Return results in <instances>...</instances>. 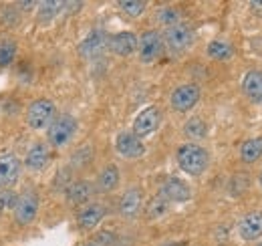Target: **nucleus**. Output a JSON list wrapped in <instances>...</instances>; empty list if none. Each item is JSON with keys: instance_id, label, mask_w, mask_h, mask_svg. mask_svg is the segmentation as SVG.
<instances>
[{"instance_id": "f257e3e1", "label": "nucleus", "mask_w": 262, "mask_h": 246, "mask_svg": "<svg viewBox=\"0 0 262 246\" xmlns=\"http://www.w3.org/2000/svg\"><path fill=\"white\" fill-rule=\"evenodd\" d=\"M176 157H178L180 168L186 174H190V176H202L206 172L208 163H210L208 152L202 146H198V144H184V146H180Z\"/></svg>"}, {"instance_id": "c85d7f7f", "label": "nucleus", "mask_w": 262, "mask_h": 246, "mask_svg": "<svg viewBox=\"0 0 262 246\" xmlns=\"http://www.w3.org/2000/svg\"><path fill=\"white\" fill-rule=\"evenodd\" d=\"M16 202H18V196L12 190H0V214L10 210V208L14 210Z\"/></svg>"}, {"instance_id": "7ed1b4c3", "label": "nucleus", "mask_w": 262, "mask_h": 246, "mask_svg": "<svg viewBox=\"0 0 262 246\" xmlns=\"http://www.w3.org/2000/svg\"><path fill=\"white\" fill-rule=\"evenodd\" d=\"M55 121V103L51 99H34L27 109V123L31 129H45Z\"/></svg>"}, {"instance_id": "bb28decb", "label": "nucleus", "mask_w": 262, "mask_h": 246, "mask_svg": "<svg viewBox=\"0 0 262 246\" xmlns=\"http://www.w3.org/2000/svg\"><path fill=\"white\" fill-rule=\"evenodd\" d=\"M158 20L164 25V27H173V25H178L180 23V12L176 10V8H171V6H167V8H162L160 10V14H158Z\"/></svg>"}, {"instance_id": "a878e982", "label": "nucleus", "mask_w": 262, "mask_h": 246, "mask_svg": "<svg viewBox=\"0 0 262 246\" xmlns=\"http://www.w3.org/2000/svg\"><path fill=\"white\" fill-rule=\"evenodd\" d=\"M16 57V45L12 40H4L0 45V67H8Z\"/></svg>"}, {"instance_id": "39448f33", "label": "nucleus", "mask_w": 262, "mask_h": 246, "mask_svg": "<svg viewBox=\"0 0 262 246\" xmlns=\"http://www.w3.org/2000/svg\"><path fill=\"white\" fill-rule=\"evenodd\" d=\"M162 49H164V38L158 31H147L137 38V51L141 63H154L162 55Z\"/></svg>"}, {"instance_id": "6ab92c4d", "label": "nucleus", "mask_w": 262, "mask_h": 246, "mask_svg": "<svg viewBox=\"0 0 262 246\" xmlns=\"http://www.w3.org/2000/svg\"><path fill=\"white\" fill-rule=\"evenodd\" d=\"M242 89L250 101L262 103V71H248L242 81Z\"/></svg>"}, {"instance_id": "1a4fd4ad", "label": "nucleus", "mask_w": 262, "mask_h": 246, "mask_svg": "<svg viewBox=\"0 0 262 246\" xmlns=\"http://www.w3.org/2000/svg\"><path fill=\"white\" fill-rule=\"evenodd\" d=\"M198 99H200V87L188 83V85H180L176 91L171 93L169 103H171V107H173L176 111L184 113V111H190V109L196 105Z\"/></svg>"}, {"instance_id": "20e7f679", "label": "nucleus", "mask_w": 262, "mask_h": 246, "mask_svg": "<svg viewBox=\"0 0 262 246\" xmlns=\"http://www.w3.org/2000/svg\"><path fill=\"white\" fill-rule=\"evenodd\" d=\"M164 40L171 53H182V51H186V49L192 47V43H194V31H192L190 25L178 23V25H173V27H169L165 31Z\"/></svg>"}, {"instance_id": "f704fd0d", "label": "nucleus", "mask_w": 262, "mask_h": 246, "mask_svg": "<svg viewBox=\"0 0 262 246\" xmlns=\"http://www.w3.org/2000/svg\"><path fill=\"white\" fill-rule=\"evenodd\" d=\"M169 246H178V244H169Z\"/></svg>"}, {"instance_id": "f8f14e48", "label": "nucleus", "mask_w": 262, "mask_h": 246, "mask_svg": "<svg viewBox=\"0 0 262 246\" xmlns=\"http://www.w3.org/2000/svg\"><path fill=\"white\" fill-rule=\"evenodd\" d=\"M160 196L164 200H167V202H186V200L192 198V190H190V186L186 184L184 180H180V178H167L162 184Z\"/></svg>"}, {"instance_id": "a211bd4d", "label": "nucleus", "mask_w": 262, "mask_h": 246, "mask_svg": "<svg viewBox=\"0 0 262 246\" xmlns=\"http://www.w3.org/2000/svg\"><path fill=\"white\" fill-rule=\"evenodd\" d=\"M93 196V184L87 180H79L67 186V200L71 204H85Z\"/></svg>"}, {"instance_id": "cd10ccee", "label": "nucleus", "mask_w": 262, "mask_h": 246, "mask_svg": "<svg viewBox=\"0 0 262 246\" xmlns=\"http://www.w3.org/2000/svg\"><path fill=\"white\" fill-rule=\"evenodd\" d=\"M119 6L129 16H139L145 10V2H141V0H123V2H119Z\"/></svg>"}, {"instance_id": "9d476101", "label": "nucleus", "mask_w": 262, "mask_h": 246, "mask_svg": "<svg viewBox=\"0 0 262 246\" xmlns=\"http://www.w3.org/2000/svg\"><path fill=\"white\" fill-rule=\"evenodd\" d=\"M115 148H117L119 155H123V157H127V159H135V157H141V155L145 154L143 141H141L133 131H123V133H119L117 139H115Z\"/></svg>"}, {"instance_id": "7c9ffc66", "label": "nucleus", "mask_w": 262, "mask_h": 246, "mask_svg": "<svg viewBox=\"0 0 262 246\" xmlns=\"http://www.w3.org/2000/svg\"><path fill=\"white\" fill-rule=\"evenodd\" d=\"M34 6V2H23V4H20V8H33Z\"/></svg>"}, {"instance_id": "2eb2a0df", "label": "nucleus", "mask_w": 262, "mask_h": 246, "mask_svg": "<svg viewBox=\"0 0 262 246\" xmlns=\"http://www.w3.org/2000/svg\"><path fill=\"white\" fill-rule=\"evenodd\" d=\"M109 47L115 55L119 57H127L137 49V36L133 32H119L115 36L109 38Z\"/></svg>"}, {"instance_id": "473e14b6", "label": "nucleus", "mask_w": 262, "mask_h": 246, "mask_svg": "<svg viewBox=\"0 0 262 246\" xmlns=\"http://www.w3.org/2000/svg\"><path fill=\"white\" fill-rule=\"evenodd\" d=\"M260 186H262V172H260Z\"/></svg>"}, {"instance_id": "f03ea898", "label": "nucleus", "mask_w": 262, "mask_h": 246, "mask_svg": "<svg viewBox=\"0 0 262 246\" xmlns=\"http://www.w3.org/2000/svg\"><path fill=\"white\" fill-rule=\"evenodd\" d=\"M77 133V119L69 113H63L59 117H55V121L49 125L47 129V139L51 146L55 148H63L67 146Z\"/></svg>"}, {"instance_id": "2f4dec72", "label": "nucleus", "mask_w": 262, "mask_h": 246, "mask_svg": "<svg viewBox=\"0 0 262 246\" xmlns=\"http://www.w3.org/2000/svg\"><path fill=\"white\" fill-rule=\"evenodd\" d=\"M252 8H262V2H252Z\"/></svg>"}, {"instance_id": "aec40b11", "label": "nucleus", "mask_w": 262, "mask_h": 246, "mask_svg": "<svg viewBox=\"0 0 262 246\" xmlns=\"http://www.w3.org/2000/svg\"><path fill=\"white\" fill-rule=\"evenodd\" d=\"M119 186V170L117 166H107L97 178V192H103V194H109L113 192L115 188Z\"/></svg>"}, {"instance_id": "c756f323", "label": "nucleus", "mask_w": 262, "mask_h": 246, "mask_svg": "<svg viewBox=\"0 0 262 246\" xmlns=\"http://www.w3.org/2000/svg\"><path fill=\"white\" fill-rule=\"evenodd\" d=\"M115 242V236L111 232H99L95 238V246H109Z\"/></svg>"}, {"instance_id": "ddd939ff", "label": "nucleus", "mask_w": 262, "mask_h": 246, "mask_svg": "<svg viewBox=\"0 0 262 246\" xmlns=\"http://www.w3.org/2000/svg\"><path fill=\"white\" fill-rule=\"evenodd\" d=\"M238 234L244 240H254L262 236V212L254 210L250 214H246L238 222Z\"/></svg>"}, {"instance_id": "4be33fe9", "label": "nucleus", "mask_w": 262, "mask_h": 246, "mask_svg": "<svg viewBox=\"0 0 262 246\" xmlns=\"http://www.w3.org/2000/svg\"><path fill=\"white\" fill-rule=\"evenodd\" d=\"M232 45L226 43V40H212L210 45H208V55L212 57V59H216V61H228L230 57H232Z\"/></svg>"}, {"instance_id": "9b49d317", "label": "nucleus", "mask_w": 262, "mask_h": 246, "mask_svg": "<svg viewBox=\"0 0 262 246\" xmlns=\"http://www.w3.org/2000/svg\"><path fill=\"white\" fill-rule=\"evenodd\" d=\"M105 47H109V36H107V32L101 31V29H95V31H91L87 36H85V40L79 45V53H81V57H85V59H93V57H97L103 53V49Z\"/></svg>"}, {"instance_id": "412c9836", "label": "nucleus", "mask_w": 262, "mask_h": 246, "mask_svg": "<svg viewBox=\"0 0 262 246\" xmlns=\"http://www.w3.org/2000/svg\"><path fill=\"white\" fill-rule=\"evenodd\" d=\"M262 155V137H254V139H246L240 148V157L246 163H254L256 159H260Z\"/></svg>"}, {"instance_id": "dca6fc26", "label": "nucleus", "mask_w": 262, "mask_h": 246, "mask_svg": "<svg viewBox=\"0 0 262 246\" xmlns=\"http://www.w3.org/2000/svg\"><path fill=\"white\" fill-rule=\"evenodd\" d=\"M49 148L45 144H34L33 148L27 152V157H25V166L33 172H40L47 168L49 163Z\"/></svg>"}, {"instance_id": "393cba45", "label": "nucleus", "mask_w": 262, "mask_h": 246, "mask_svg": "<svg viewBox=\"0 0 262 246\" xmlns=\"http://www.w3.org/2000/svg\"><path fill=\"white\" fill-rule=\"evenodd\" d=\"M186 133L192 139H202L208 133V127H206V123L202 121L200 117H194V119H190V121L186 123Z\"/></svg>"}, {"instance_id": "6e6552de", "label": "nucleus", "mask_w": 262, "mask_h": 246, "mask_svg": "<svg viewBox=\"0 0 262 246\" xmlns=\"http://www.w3.org/2000/svg\"><path fill=\"white\" fill-rule=\"evenodd\" d=\"M20 159L14 154H0V190H8L20 178Z\"/></svg>"}, {"instance_id": "0eeeda50", "label": "nucleus", "mask_w": 262, "mask_h": 246, "mask_svg": "<svg viewBox=\"0 0 262 246\" xmlns=\"http://www.w3.org/2000/svg\"><path fill=\"white\" fill-rule=\"evenodd\" d=\"M160 123H162V113H160V109L158 107H145L137 117H135V121H133V133L141 139V137H147V135H151L158 127H160Z\"/></svg>"}, {"instance_id": "5701e85b", "label": "nucleus", "mask_w": 262, "mask_h": 246, "mask_svg": "<svg viewBox=\"0 0 262 246\" xmlns=\"http://www.w3.org/2000/svg\"><path fill=\"white\" fill-rule=\"evenodd\" d=\"M167 210H169V202H167V200H164L162 196H156V198H154V200L147 204L145 214H147V218H149V220H158V218H162Z\"/></svg>"}, {"instance_id": "f3484780", "label": "nucleus", "mask_w": 262, "mask_h": 246, "mask_svg": "<svg viewBox=\"0 0 262 246\" xmlns=\"http://www.w3.org/2000/svg\"><path fill=\"white\" fill-rule=\"evenodd\" d=\"M103 216H105V208L101 204H89V206H85L79 212L77 220H79V226L83 230H93L99 222L103 220Z\"/></svg>"}, {"instance_id": "c9c22d12", "label": "nucleus", "mask_w": 262, "mask_h": 246, "mask_svg": "<svg viewBox=\"0 0 262 246\" xmlns=\"http://www.w3.org/2000/svg\"><path fill=\"white\" fill-rule=\"evenodd\" d=\"M258 246H262V242H260V244H258Z\"/></svg>"}, {"instance_id": "b1692460", "label": "nucleus", "mask_w": 262, "mask_h": 246, "mask_svg": "<svg viewBox=\"0 0 262 246\" xmlns=\"http://www.w3.org/2000/svg\"><path fill=\"white\" fill-rule=\"evenodd\" d=\"M61 8H65V2H42V4H38V18L51 20L53 16H57L61 12Z\"/></svg>"}, {"instance_id": "72a5a7b5", "label": "nucleus", "mask_w": 262, "mask_h": 246, "mask_svg": "<svg viewBox=\"0 0 262 246\" xmlns=\"http://www.w3.org/2000/svg\"><path fill=\"white\" fill-rule=\"evenodd\" d=\"M83 246H95V244H83Z\"/></svg>"}, {"instance_id": "4468645a", "label": "nucleus", "mask_w": 262, "mask_h": 246, "mask_svg": "<svg viewBox=\"0 0 262 246\" xmlns=\"http://www.w3.org/2000/svg\"><path fill=\"white\" fill-rule=\"evenodd\" d=\"M141 204H143V192L139 188H129L119 200V212L125 218H133L141 210Z\"/></svg>"}, {"instance_id": "423d86ee", "label": "nucleus", "mask_w": 262, "mask_h": 246, "mask_svg": "<svg viewBox=\"0 0 262 246\" xmlns=\"http://www.w3.org/2000/svg\"><path fill=\"white\" fill-rule=\"evenodd\" d=\"M38 196L34 194L33 190L25 192L23 196H18V202L14 206V220L18 226H29L31 222H34V218L38 214Z\"/></svg>"}]
</instances>
